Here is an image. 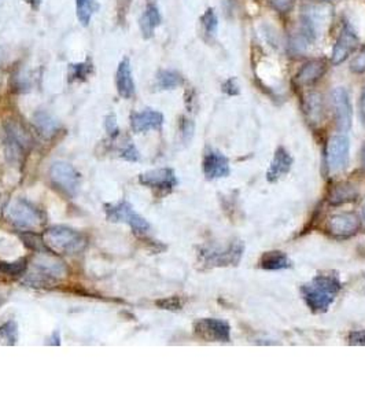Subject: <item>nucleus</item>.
I'll return each instance as SVG.
<instances>
[{
	"label": "nucleus",
	"instance_id": "obj_1",
	"mask_svg": "<svg viewBox=\"0 0 365 412\" xmlns=\"http://www.w3.org/2000/svg\"><path fill=\"white\" fill-rule=\"evenodd\" d=\"M339 288L340 282L336 277L319 275L302 287V295L309 308L316 312H324L333 303Z\"/></svg>",
	"mask_w": 365,
	"mask_h": 412
},
{
	"label": "nucleus",
	"instance_id": "obj_2",
	"mask_svg": "<svg viewBox=\"0 0 365 412\" xmlns=\"http://www.w3.org/2000/svg\"><path fill=\"white\" fill-rule=\"evenodd\" d=\"M332 20V7L327 3H313L303 8L302 36L306 41L316 40L324 32Z\"/></svg>",
	"mask_w": 365,
	"mask_h": 412
},
{
	"label": "nucleus",
	"instance_id": "obj_3",
	"mask_svg": "<svg viewBox=\"0 0 365 412\" xmlns=\"http://www.w3.org/2000/svg\"><path fill=\"white\" fill-rule=\"evenodd\" d=\"M44 242L58 253H77L85 246V238L80 232L64 225L47 230L44 234Z\"/></svg>",
	"mask_w": 365,
	"mask_h": 412
},
{
	"label": "nucleus",
	"instance_id": "obj_4",
	"mask_svg": "<svg viewBox=\"0 0 365 412\" xmlns=\"http://www.w3.org/2000/svg\"><path fill=\"white\" fill-rule=\"evenodd\" d=\"M106 209V218L111 222H124L131 225L135 231L144 232L150 228L149 222L142 218L139 213L135 212L132 205L128 202H120V204H110L104 206Z\"/></svg>",
	"mask_w": 365,
	"mask_h": 412
},
{
	"label": "nucleus",
	"instance_id": "obj_5",
	"mask_svg": "<svg viewBox=\"0 0 365 412\" xmlns=\"http://www.w3.org/2000/svg\"><path fill=\"white\" fill-rule=\"evenodd\" d=\"M7 216L20 228H36L41 222L40 212L25 199H17L7 208Z\"/></svg>",
	"mask_w": 365,
	"mask_h": 412
},
{
	"label": "nucleus",
	"instance_id": "obj_6",
	"mask_svg": "<svg viewBox=\"0 0 365 412\" xmlns=\"http://www.w3.org/2000/svg\"><path fill=\"white\" fill-rule=\"evenodd\" d=\"M349 139L345 135L332 136L327 145V166L331 173L342 171L349 161Z\"/></svg>",
	"mask_w": 365,
	"mask_h": 412
},
{
	"label": "nucleus",
	"instance_id": "obj_7",
	"mask_svg": "<svg viewBox=\"0 0 365 412\" xmlns=\"http://www.w3.org/2000/svg\"><path fill=\"white\" fill-rule=\"evenodd\" d=\"M50 175L53 182L70 195H74L80 187V176L67 162H54L50 169Z\"/></svg>",
	"mask_w": 365,
	"mask_h": 412
},
{
	"label": "nucleus",
	"instance_id": "obj_8",
	"mask_svg": "<svg viewBox=\"0 0 365 412\" xmlns=\"http://www.w3.org/2000/svg\"><path fill=\"white\" fill-rule=\"evenodd\" d=\"M195 331L206 341L228 343L231 340L230 326L219 319H202L195 324Z\"/></svg>",
	"mask_w": 365,
	"mask_h": 412
},
{
	"label": "nucleus",
	"instance_id": "obj_9",
	"mask_svg": "<svg viewBox=\"0 0 365 412\" xmlns=\"http://www.w3.org/2000/svg\"><path fill=\"white\" fill-rule=\"evenodd\" d=\"M332 103H333V109H335L336 126L339 128V131H342V132L349 131L352 127L353 109H352L349 94L343 87H338L333 90Z\"/></svg>",
	"mask_w": 365,
	"mask_h": 412
},
{
	"label": "nucleus",
	"instance_id": "obj_10",
	"mask_svg": "<svg viewBox=\"0 0 365 412\" xmlns=\"http://www.w3.org/2000/svg\"><path fill=\"white\" fill-rule=\"evenodd\" d=\"M139 182L143 186L157 190H172L177 185L176 175L172 169H156L140 175Z\"/></svg>",
	"mask_w": 365,
	"mask_h": 412
},
{
	"label": "nucleus",
	"instance_id": "obj_11",
	"mask_svg": "<svg viewBox=\"0 0 365 412\" xmlns=\"http://www.w3.org/2000/svg\"><path fill=\"white\" fill-rule=\"evenodd\" d=\"M203 172L207 179L227 178L231 172L228 159L216 150H209L203 159Z\"/></svg>",
	"mask_w": 365,
	"mask_h": 412
},
{
	"label": "nucleus",
	"instance_id": "obj_12",
	"mask_svg": "<svg viewBox=\"0 0 365 412\" xmlns=\"http://www.w3.org/2000/svg\"><path fill=\"white\" fill-rule=\"evenodd\" d=\"M356 47H357V37L353 32V29L349 25H346L335 43V47L332 51V64L340 65L345 62L349 58V55L356 50Z\"/></svg>",
	"mask_w": 365,
	"mask_h": 412
},
{
	"label": "nucleus",
	"instance_id": "obj_13",
	"mask_svg": "<svg viewBox=\"0 0 365 412\" xmlns=\"http://www.w3.org/2000/svg\"><path fill=\"white\" fill-rule=\"evenodd\" d=\"M291 165H293V159L290 153L284 147H279L270 162V168L266 173V179L269 182H277L279 179H282L290 172Z\"/></svg>",
	"mask_w": 365,
	"mask_h": 412
},
{
	"label": "nucleus",
	"instance_id": "obj_14",
	"mask_svg": "<svg viewBox=\"0 0 365 412\" xmlns=\"http://www.w3.org/2000/svg\"><path fill=\"white\" fill-rule=\"evenodd\" d=\"M131 124L136 133L146 132L150 129H160L164 124V116L156 110H144L132 114Z\"/></svg>",
	"mask_w": 365,
	"mask_h": 412
},
{
	"label": "nucleus",
	"instance_id": "obj_15",
	"mask_svg": "<svg viewBox=\"0 0 365 412\" xmlns=\"http://www.w3.org/2000/svg\"><path fill=\"white\" fill-rule=\"evenodd\" d=\"M359 228V219L354 215L343 213L332 216L329 222V230L336 237H349Z\"/></svg>",
	"mask_w": 365,
	"mask_h": 412
},
{
	"label": "nucleus",
	"instance_id": "obj_16",
	"mask_svg": "<svg viewBox=\"0 0 365 412\" xmlns=\"http://www.w3.org/2000/svg\"><path fill=\"white\" fill-rule=\"evenodd\" d=\"M34 265L39 270L40 275H44L46 278H50V279L62 278L67 274V270L61 261L46 254H40L34 260Z\"/></svg>",
	"mask_w": 365,
	"mask_h": 412
},
{
	"label": "nucleus",
	"instance_id": "obj_17",
	"mask_svg": "<svg viewBox=\"0 0 365 412\" xmlns=\"http://www.w3.org/2000/svg\"><path fill=\"white\" fill-rule=\"evenodd\" d=\"M117 90L118 94L130 99L135 95V83H133L132 70L128 60H123L117 69Z\"/></svg>",
	"mask_w": 365,
	"mask_h": 412
},
{
	"label": "nucleus",
	"instance_id": "obj_18",
	"mask_svg": "<svg viewBox=\"0 0 365 412\" xmlns=\"http://www.w3.org/2000/svg\"><path fill=\"white\" fill-rule=\"evenodd\" d=\"M326 70H327V66L324 64V61H320V60L310 61V62L303 65L302 69L299 70V83L305 84V86H312L320 77H323Z\"/></svg>",
	"mask_w": 365,
	"mask_h": 412
},
{
	"label": "nucleus",
	"instance_id": "obj_19",
	"mask_svg": "<svg viewBox=\"0 0 365 412\" xmlns=\"http://www.w3.org/2000/svg\"><path fill=\"white\" fill-rule=\"evenodd\" d=\"M305 113L312 126L320 124L323 120V98L317 93H310L305 99Z\"/></svg>",
	"mask_w": 365,
	"mask_h": 412
},
{
	"label": "nucleus",
	"instance_id": "obj_20",
	"mask_svg": "<svg viewBox=\"0 0 365 412\" xmlns=\"http://www.w3.org/2000/svg\"><path fill=\"white\" fill-rule=\"evenodd\" d=\"M160 24H161V15L158 8L154 4H149L144 14L140 18V29L143 36L146 39H150L156 32V28L160 27Z\"/></svg>",
	"mask_w": 365,
	"mask_h": 412
},
{
	"label": "nucleus",
	"instance_id": "obj_21",
	"mask_svg": "<svg viewBox=\"0 0 365 412\" xmlns=\"http://www.w3.org/2000/svg\"><path fill=\"white\" fill-rule=\"evenodd\" d=\"M34 126L40 131V133H43L47 138L53 136L58 131V128H60L58 121L50 113L43 112V110L41 112H37L34 114Z\"/></svg>",
	"mask_w": 365,
	"mask_h": 412
},
{
	"label": "nucleus",
	"instance_id": "obj_22",
	"mask_svg": "<svg viewBox=\"0 0 365 412\" xmlns=\"http://www.w3.org/2000/svg\"><path fill=\"white\" fill-rule=\"evenodd\" d=\"M261 267L269 271H277V270H286L290 267L289 257L282 252H269L263 255L261 258Z\"/></svg>",
	"mask_w": 365,
	"mask_h": 412
},
{
	"label": "nucleus",
	"instance_id": "obj_23",
	"mask_svg": "<svg viewBox=\"0 0 365 412\" xmlns=\"http://www.w3.org/2000/svg\"><path fill=\"white\" fill-rule=\"evenodd\" d=\"M183 84V77L173 70H161L157 76V87L160 90H174Z\"/></svg>",
	"mask_w": 365,
	"mask_h": 412
},
{
	"label": "nucleus",
	"instance_id": "obj_24",
	"mask_svg": "<svg viewBox=\"0 0 365 412\" xmlns=\"http://www.w3.org/2000/svg\"><path fill=\"white\" fill-rule=\"evenodd\" d=\"M76 7H77V17L80 22L84 27H87L97 10L95 0H76Z\"/></svg>",
	"mask_w": 365,
	"mask_h": 412
},
{
	"label": "nucleus",
	"instance_id": "obj_25",
	"mask_svg": "<svg viewBox=\"0 0 365 412\" xmlns=\"http://www.w3.org/2000/svg\"><path fill=\"white\" fill-rule=\"evenodd\" d=\"M356 195H357V192L350 185H339L332 191L330 201L333 205L345 204V202L356 199Z\"/></svg>",
	"mask_w": 365,
	"mask_h": 412
},
{
	"label": "nucleus",
	"instance_id": "obj_26",
	"mask_svg": "<svg viewBox=\"0 0 365 412\" xmlns=\"http://www.w3.org/2000/svg\"><path fill=\"white\" fill-rule=\"evenodd\" d=\"M0 338L8 345H14L18 340V328L14 321H7L0 327Z\"/></svg>",
	"mask_w": 365,
	"mask_h": 412
},
{
	"label": "nucleus",
	"instance_id": "obj_27",
	"mask_svg": "<svg viewBox=\"0 0 365 412\" xmlns=\"http://www.w3.org/2000/svg\"><path fill=\"white\" fill-rule=\"evenodd\" d=\"M200 21H202V25H203V28H205V31L207 34H210V36L216 34L217 27H219V21H217V17H216V14H214V11L212 8H207L205 11Z\"/></svg>",
	"mask_w": 365,
	"mask_h": 412
},
{
	"label": "nucleus",
	"instance_id": "obj_28",
	"mask_svg": "<svg viewBox=\"0 0 365 412\" xmlns=\"http://www.w3.org/2000/svg\"><path fill=\"white\" fill-rule=\"evenodd\" d=\"M27 270V261L20 260L17 263H0V271L8 275H20Z\"/></svg>",
	"mask_w": 365,
	"mask_h": 412
},
{
	"label": "nucleus",
	"instance_id": "obj_29",
	"mask_svg": "<svg viewBox=\"0 0 365 412\" xmlns=\"http://www.w3.org/2000/svg\"><path fill=\"white\" fill-rule=\"evenodd\" d=\"M70 77L74 79H85L91 70V66L87 64L71 65L70 66Z\"/></svg>",
	"mask_w": 365,
	"mask_h": 412
},
{
	"label": "nucleus",
	"instance_id": "obj_30",
	"mask_svg": "<svg viewBox=\"0 0 365 412\" xmlns=\"http://www.w3.org/2000/svg\"><path fill=\"white\" fill-rule=\"evenodd\" d=\"M350 69L354 73H364L365 72V47L360 50V53L356 55V58L352 61Z\"/></svg>",
	"mask_w": 365,
	"mask_h": 412
},
{
	"label": "nucleus",
	"instance_id": "obj_31",
	"mask_svg": "<svg viewBox=\"0 0 365 412\" xmlns=\"http://www.w3.org/2000/svg\"><path fill=\"white\" fill-rule=\"evenodd\" d=\"M294 1L296 0H269L272 7L276 8L277 11H282V13L290 11L293 8V6H294Z\"/></svg>",
	"mask_w": 365,
	"mask_h": 412
},
{
	"label": "nucleus",
	"instance_id": "obj_32",
	"mask_svg": "<svg viewBox=\"0 0 365 412\" xmlns=\"http://www.w3.org/2000/svg\"><path fill=\"white\" fill-rule=\"evenodd\" d=\"M223 91L227 93L228 95H237L239 94V86L236 83L235 79H228L224 84H223Z\"/></svg>",
	"mask_w": 365,
	"mask_h": 412
},
{
	"label": "nucleus",
	"instance_id": "obj_33",
	"mask_svg": "<svg viewBox=\"0 0 365 412\" xmlns=\"http://www.w3.org/2000/svg\"><path fill=\"white\" fill-rule=\"evenodd\" d=\"M349 341L353 345H365V330L352 333L349 337Z\"/></svg>",
	"mask_w": 365,
	"mask_h": 412
},
{
	"label": "nucleus",
	"instance_id": "obj_34",
	"mask_svg": "<svg viewBox=\"0 0 365 412\" xmlns=\"http://www.w3.org/2000/svg\"><path fill=\"white\" fill-rule=\"evenodd\" d=\"M121 157L124 159H127V161H137V159H139V153H137V150L135 149L133 145H130V146H127V147L123 150Z\"/></svg>",
	"mask_w": 365,
	"mask_h": 412
},
{
	"label": "nucleus",
	"instance_id": "obj_35",
	"mask_svg": "<svg viewBox=\"0 0 365 412\" xmlns=\"http://www.w3.org/2000/svg\"><path fill=\"white\" fill-rule=\"evenodd\" d=\"M158 305L165 310H180V307H181V304L177 298H167L164 301H158Z\"/></svg>",
	"mask_w": 365,
	"mask_h": 412
},
{
	"label": "nucleus",
	"instance_id": "obj_36",
	"mask_svg": "<svg viewBox=\"0 0 365 412\" xmlns=\"http://www.w3.org/2000/svg\"><path fill=\"white\" fill-rule=\"evenodd\" d=\"M106 129L110 135H116L118 132V128H117V121H116V117L114 116H109L107 120H106Z\"/></svg>",
	"mask_w": 365,
	"mask_h": 412
},
{
	"label": "nucleus",
	"instance_id": "obj_37",
	"mask_svg": "<svg viewBox=\"0 0 365 412\" xmlns=\"http://www.w3.org/2000/svg\"><path fill=\"white\" fill-rule=\"evenodd\" d=\"M360 114H361V121L365 127V88L361 94V102H360Z\"/></svg>",
	"mask_w": 365,
	"mask_h": 412
},
{
	"label": "nucleus",
	"instance_id": "obj_38",
	"mask_svg": "<svg viewBox=\"0 0 365 412\" xmlns=\"http://www.w3.org/2000/svg\"><path fill=\"white\" fill-rule=\"evenodd\" d=\"M24 1L28 3L34 10H39L40 4H41V0H24Z\"/></svg>",
	"mask_w": 365,
	"mask_h": 412
},
{
	"label": "nucleus",
	"instance_id": "obj_39",
	"mask_svg": "<svg viewBox=\"0 0 365 412\" xmlns=\"http://www.w3.org/2000/svg\"><path fill=\"white\" fill-rule=\"evenodd\" d=\"M361 159H363V165L365 168V145L363 146V152H361Z\"/></svg>",
	"mask_w": 365,
	"mask_h": 412
},
{
	"label": "nucleus",
	"instance_id": "obj_40",
	"mask_svg": "<svg viewBox=\"0 0 365 412\" xmlns=\"http://www.w3.org/2000/svg\"><path fill=\"white\" fill-rule=\"evenodd\" d=\"M363 220H364V224H365V205H364V208H363Z\"/></svg>",
	"mask_w": 365,
	"mask_h": 412
}]
</instances>
